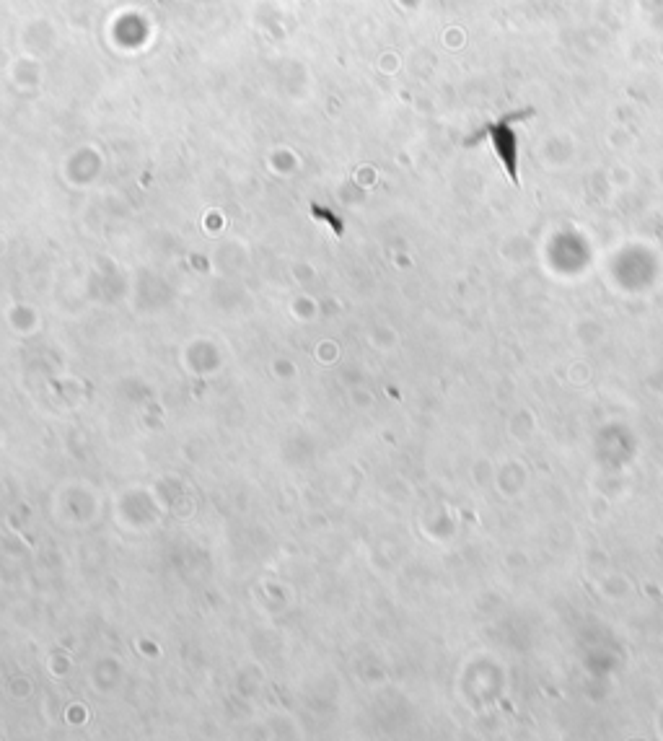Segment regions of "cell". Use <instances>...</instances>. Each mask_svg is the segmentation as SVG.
Wrapping results in <instances>:
<instances>
[{"mask_svg":"<svg viewBox=\"0 0 663 741\" xmlns=\"http://www.w3.org/2000/svg\"><path fill=\"white\" fill-rule=\"evenodd\" d=\"M493 143H495V151L503 156V161H506L508 166V174H511L513 182L518 184V171H516V140H513V133H511V127L503 122V125L493 127Z\"/></svg>","mask_w":663,"mask_h":741,"instance_id":"6da1fadb","label":"cell"}]
</instances>
